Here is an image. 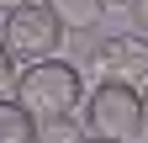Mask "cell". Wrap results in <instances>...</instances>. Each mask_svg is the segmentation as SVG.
<instances>
[{
    "label": "cell",
    "mask_w": 148,
    "mask_h": 143,
    "mask_svg": "<svg viewBox=\"0 0 148 143\" xmlns=\"http://www.w3.org/2000/svg\"><path fill=\"white\" fill-rule=\"evenodd\" d=\"M11 90H16V101L37 122L74 117L85 106V69L69 64V58H37V64H21V74H16Z\"/></svg>",
    "instance_id": "cell-1"
},
{
    "label": "cell",
    "mask_w": 148,
    "mask_h": 143,
    "mask_svg": "<svg viewBox=\"0 0 148 143\" xmlns=\"http://www.w3.org/2000/svg\"><path fill=\"white\" fill-rule=\"evenodd\" d=\"M148 127V106H143V85L127 80H95L85 96V133L90 138H116L132 143Z\"/></svg>",
    "instance_id": "cell-2"
},
{
    "label": "cell",
    "mask_w": 148,
    "mask_h": 143,
    "mask_svg": "<svg viewBox=\"0 0 148 143\" xmlns=\"http://www.w3.org/2000/svg\"><path fill=\"white\" fill-rule=\"evenodd\" d=\"M64 37H69L64 21L42 6V0H32V6H21V11H11V16H5V27H0V43L11 48V58H16V64L58 58Z\"/></svg>",
    "instance_id": "cell-3"
},
{
    "label": "cell",
    "mask_w": 148,
    "mask_h": 143,
    "mask_svg": "<svg viewBox=\"0 0 148 143\" xmlns=\"http://www.w3.org/2000/svg\"><path fill=\"white\" fill-rule=\"evenodd\" d=\"M85 69L95 80H127L143 85L148 80V37L143 32H106L85 48Z\"/></svg>",
    "instance_id": "cell-4"
},
{
    "label": "cell",
    "mask_w": 148,
    "mask_h": 143,
    "mask_svg": "<svg viewBox=\"0 0 148 143\" xmlns=\"http://www.w3.org/2000/svg\"><path fill=\"white\" fill-rule=\"evenodd\" d=\"M42 6L64 21V32H79V37L106 21V0H42Z\"/></svg>",
    "instance_id": "cell-5"
},
{
    "label": "cell",
    "mask_w": 148,
    "mask_h": 143,
    "mask_svg": "<svg viewBox=\"0 0 148 143\" xmlns=\"http://www.w3.org/2000/svg\"><path fill=\"white\" fill-rule=\"evenodd\" d=\"M32 138H37V117L16 96H0V143H32Z\"/></svg>",
    "instance_id": "cell-6"
},
{
    "label": "cell",
    "mask_w": 148,
    "mask_h": 143,
    "mask_svg": "<svg viewBox=\"0 0 148 143\" xmlns=\"http://www.w3.org/2000/svg\"><path fill=\"white\" fill-rule=\"evenodd\" d=\"M85 122L79 117H53V122H37V138L32 143H85Z\"/></svg>",
    "instance_id": "cell-7"
},
{
    "label": "cell",
    "mask_w": 148,
    "mask_h": 143,
    "mask_svg": "<svg viewBox=\"0 0 148 143\" xmlns=\"http://www.w3.org/2000/svg\"><path fill=\"white\" fill-rule=\"evenodd\" d=\"M16 74H21V69H16V58H11V48L0 43V85H16Z\"/></svg>",
    "instance_id": "cell-8"
},
{
    "label": "cell",
    "mask_w": 148,
    "mask_h": 143,
    "mask_svg": "<svg viewBox=\"0 0 148 143\" xmlns=\"http://www.w3.org/2000/svg\"><path fill=\"white\" fill-rule=\"evenodd\" d=\"M132 27L148 37V0H132Z\"/></svg>",
    "instance_id": "cell-9"
},
{
    "label": "cell",
    "mask_w": 148,
    "mask_h": 143,
    "mask_svg": "<svg viewBox=\"0 0 148 143\" xmlns=\"http://www.w3.org/2000/svg\"><path fill=\"white\" fill-rule=\"evenodd\" d=\"M21 6H32V0H0V16H11V11H21Z\"/></svg>",
    "instance_id": "cell-10"
},
{
    "label": "cell",
    "mask_w": 148,
    "mask_h": 143,
    "mask_svg": "<svg viewBox=\"0 0 148 143\" xmlns=\"http://www.w3.org/2000/svg\"><path fill=\"white\" fill-rule=\"evenodd\" d=\"M85 143H116V138H85Z\"/></svg>",
    "instance_id": "cell-11"
},
{
    "label": "cell",
    "mask_w": 148,
    "mask_h": 143,
    "mask_svg": "<svg viewBox=\"0 0 148 143\" xmlns=\"http://www.w3.org/2000/svg\"><path fill=\"white\" fill-rule=\"evenodd\" d=\"M106 6H132V0H106Z\"/></svg>",
    "instance_id": "cell-12"
},
{
    "label": "cell",
    "mask_w": 148,
    "mask_h": 143,
    "mask_svg": "<svg viewBox=\"0 0 148 143\" xmlns=\"http://www.w3.org/2000/svg\"><path fill=\"white\" fill-rule=\"evenodd\" d=\"M143 106H148V80H143Z\"/></svg>",
    "instance_id": "cell-13"
}]
</instances>
